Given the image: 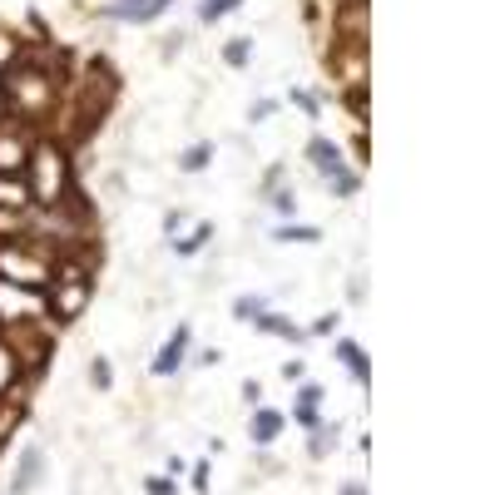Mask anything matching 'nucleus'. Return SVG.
Segmentation results:
<instances>
[{
    "mask_svg": "<svg viewBox=\"0 0 495 495\" xmlns=\"http://www.w3.org/2000/svg\"><path fill=\"white\" fill-rule=\"evenodd\" d=\"M30 179H25V198H40V203H60V188H65V159L55 154L50 144H40L30 159H25Z\"/></svg>",
    "mask_w": 495,
    "mask_h": 495,
    "instance_id": "obj_1",
    "label": "nucleus"
},
{
    "mask_svg": "<svg viewBox=\"0 0 495 495\" xmlns=\"http://www.w3.org/2000/svg\"><path fill=\"white\" fill-rule=\"evenodd\" d=\"M40 481H45V451H40L35 441L20 451V461H15V481H11V495H30L40 491Z\"/></svg>",
    "mask_w": 495,
    "mask_h": 495,
    "instance_id": "obj_2",
    "label": "nucleus"
},
{
    "mask_svg": "<svg viewBox=\"0 0 495 495\" xmlns=\"http://www.w3.org/2000/svg\"><path fill=\"white\" fill-rule=\"evenodd\" d=\"M169 5L173 0H110L104 15H110V20H129V25H148V20H159Z\"/></svg>",
    "mask_w": 495,
    "mask_h": 495,
    "instance_id": "obj_3",
    "label": "nucleus"
},
{
    "mask_svg": "<svg viewBox=\"0 0 495 495\" xmlns=\"http://www.w3.org/2000/svg\"><path fill=\"white\" fill-rule=\"evenodd\" d=\"M184 352H188V327L179 322L169 332V342H164V352L154 357V377H173V371L184 367Z\"/></svg>",
    "mask_w": 495,
    "mask_h": 495,
    "instance_id": "obj_4",
    "label": "nucleus"
},
{
    "mask_svg": "<svg viewBox=\"0 0 495 495\" xmlns=\"http://www.w3.org/2000/svg\"><path fill=\"white\" fill-rule=\"evenodd\" d=\"M287 416L283 411H272V407H258L253 411V426H248V436H253V446H272L278 436H283Z\"/></svg>",
    "mask_w": 495,
    "mask_h": 495,
    "instance_id": "obj_5",
    "label": "nucleus"
},
{
    "mask_svg": "<svg viewBox=\"0 0 495 495\" xmlns=\"http://www.w3.org/2000/svg\"><path fill=\"white\" fill-rule=\"evenodd\" d=\"M65 297H55V312H60V322H70L74 312L85 308V297H89V278H80V272H65Z\"/></svg>",
    "mask_w": 495,
    "mask_h": 495,
    "instance_id": "obj_6",
    "label": "nucleus"
},
{
    "mask_svg": "<svg viewBox=\"0 0 495 495\" xmlns=\"http://www.w3.org/2000/svg\"><path fill=\"white\" fill-rule=\"evenodd\" d=\"M308 159L317 164V173H327V179H337V173L346 169V164H342V148H337L332 139H312V144H308Z\"/></svg>",
    "mask_w": 495,
    "mask_h": 495,
    "instance_id": "obj_7",
    "label": "nucleus"
},
{
    "mask_svg": "<svg viewBox=\"0 0 495 495\" xmlns=\"http://www.w3.org/2000/svg\"><path fill=\"white\" fill-rule=\"evenodd\" d=\"M322 386L317 382H308L302 392H297V407H293V416H297V426H317V407H322Z\"/></svg>",
    "mask_w": 495,
    "mask_h": 495,
    "instance_id": "obj_8",
    "label": "nucleus"
},
{
    "mask_svg": "<svg viewBox=\"0 0 495 495\" xmlns=\"http://www.w3.org/2000/svg\"><path fill=\"white\" fill-rule=\"evenodd\" d=\"M337 357L346 362V371H352V377H357L362 386L371 382V367H367V352H362L357 342H352V337H342V342H337Z\"/></svg>",
    "mask_w": 495,
    "mask_h": 495,
    "instance_id": "obj_9",
    "label": "nucleus"
},
{
    "mask_svg": "<svg viewBox=\"0 0 495 495\" xmlns=\"http://www.w3.org/2000/svg\"><path fill=\"white\" fill-rule=\"evenodd\" d=\"M258 322V332H272V337H287V342H302V332H297V322H283V317H272V312H263Z\"/></svg>",
    "mask_w": 495,
    "mask_h": 495,
    "instance_id": "obj_10",
    "label": "nucleus"
},
{
    "mask_svg": "<svg viewBox=\"0 0 495 495\" xmlns=\"http://www.w3.org/2000/svg\"><path fill=\"white\" fill-rule=\"evenodd\" d=\"M317 228L312 223H297V228H278V243H317Z\"/></svg>",
    "mask_w": 495,
    "mask_h": 495,
    "instance_id": "obj_11",
    "label": "nucleus"
},
{
    "mask_svg": "<svg viewBox=\"0 0 495 495\" xmlns=\"http://www.w3.org/2000/svg\"><path fill=\"white\" fill-rule=\"evenodd\" d=\"M312 431H317V436H312V446H308V451L322 461V456H327V451L337 446V426H312Z\"/></svg>",
    "mask_w": 495,
    "mask_h": 495,
    "instance_id": "obj_12",
    "label": "nucleus"
},
{
    "mask_svg": "<svg viewBox=\"0 0 495 495\" xmlns=\"http://www.w3.org/2000/svg\"><path fill=\"white\" fill-rule=\"evenodd\" d=\"M233 312H238V317H243V322H253V317H263V312H268V302L248 293V297H238V302H233Z\"/></svg>",
    "mask_w": 495,
    "mask_h": 495,
    "instance_id": "obj_13",
    "label": "nucleus"
},
{
    "mask_svg": "<svg viewBox=\"0 0 495 495\" xmlns=\"http://www.w3.org/2000/svg\"><path fill=\"white\" fill-rule=\"evenodd\" d=\"M209 238H213V228H209V223H198V228H194V238H184V243H173V248H179V253L188 258V253H198V248L209 243Z\"/></svg>",
    "mask_w": 495,
    "mask_h": 495,
    "instance_id": "obj_14",
    "label": "nucleus"
},
{
    "mask_svg": "<svg viewBox=\"0 0 495 495\" xmlns=\"http://www.w3.org/2000/svg\"><path fill=\"white\" fill-rule=\"evenodd\" d=\"M209 154H213V144H194V148H188V154H184V159H179V164H184L188 173H198V169H203V164H209Z\"/></svg>",
    "mask_w": 495,
    "mask_h": 495,
    "instance_id": "obj_15",
    "label": "nucleus"
},
{
    "mask_svg": "<svg viewBox=\"0 0 495 495\" xmlns=\"http://www.w3.org/2000/svg\"><path fill=\"white\" fill-rule=\"evenodd\" d=\"M238 5H243V0H203V20H218V15H228V11H238Z\"/></svg>",
    "mask_w": 495,
    "mask_h": 495,
    "instance_id": "obj_16",
    "label": "nucleus"
},
{
    "mask_svg": "<svg viewBox=\"0 0 495 495\" xmlns=\"http://www.w3.org/2000/svg\"><path fill=\"white\" fill-rule=\"evenodd\" d=\"M11 382H15V352L11 346H0V392H5Z\"/></svg>",
    "mask_w": 495,
    "mask_h": 495,
    "instance_id": "obj_17",
    "label": "nucleus"
},
{
    "mask_svg": "<svg viewBox=\"0 0 495 495\" xmlns=\"http://www.w3.org/2000/svg\"><path fill=\"white\" fill-rule=\"evenodd\" d=\"M89 382H95V386H110V382H114V371H110V362H104V357L89 367Z\"/></svg>",
    "mask_w": 495,
    "mask_h": 495,
    "instance_id": "obj_18",
    "label": "nucleus"
},
{
    "mask_svg": "<svg viewBox=\"0 0 495 495\" xmlns=\"http://www.w3.org/2000/svg\"><path fill=\"white\" fill-rule=\"evenodd\" d=\"M148 495H179V481H164V476H154V481H144Z\"/></svg>",
    "mask_w": 495,
    "mask_h": 495,
    "instance_id": "obj_19",
    "label": "nucleus"
},
{
    "mask_svg": "<svg viewBox=\"0 0 495 495\" xmlns=\"http://www.w3.org/2000/svg\"><path fill=\"white\" fill-rule=\"evenodd\" d=\"M248 60V40H233V45H228V65H243Z\"/></svg>",
    "mask_w": 495,
    "mask_h": 495,
    "instance_id": "obj_20",
    "label": "nucleus"
},
{
    "mask_svg": "<svg viewBox=\"0 0 495 495\" xmlns=\"http://www.w3.org/2000/svg\"><path fill=\"white\" fill-rule=\"evenodd\" d=\"M194 491H209V461H198L194 466Z\"/></svg>",
    "mask_w": 495,
    "mask_h": 495,
    "instance_id": "obj_21",
    "label": "nucleus"
},
{
    "mask_svg": "<svg viewBox=\"0 0 495 495\" xmlns=\"http://www.w3.org/2000/svg\"><path fill=\"white\" fill-rule=\"evenodd\" d=\"M337 495H367V485H362V481H346V485H342V491H337Z\"/></svg>",
    "mask_w": 495,
    "mask_h": 495,
    "instance_id": "obj_22",
    "label": "nucleus"
},
{
    "mask_svg": "<svg viewBox=\"0 0 495 495\" xmlns=\"http://www.w3.org/2000/svg\"><path fill=\"white\" fill-rule=\"evenodd\" d=\"M0 110H5V89H0Z\"/></svg>",
    "mask_w": 495,
    "mask_h": 495,
    "instance_id": "obj_23",
    "label": "nucleus"
}]
</instances>
